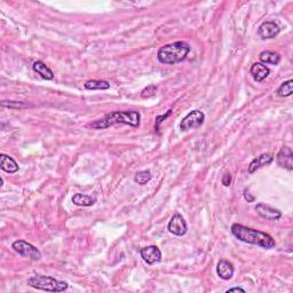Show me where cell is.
Wrapping results in <instances>:
<instances>
[{
  "label": "cell",
  "instance_id": "13",
  "mask_svg": "<svg viewBox=\"0 0 293 293\" xmlns=\"http://www.w3.org/2000/svg\"><path fill=\"white\" fill-rule=\"evenodd\" d=\"M234 266L228 260H220L216 266V274L221 279L224 281H229L234 276Z\"/></svg>",
  "mask_w": 293,
  "mask_h": 293
},
{
  "label": "cell",
  "instance_id": "4",
  "mask_svg": "<svg viewBox=\"0 0 293 293\" xmlns=\"http://www.w3.org/2000/svg\"><path fill=\"white\" fill-rule=\"evenodd\" d=\"M27 283L31 288L46 292H63L69 288V284L66 282L59 281L54 277L45 275L31 276Z\"/></svg>",
  "mask_w": 293,
  "mask_h": 293
},
{
  "label": "cell",
  "instance_id": "18",
  "mask_svg": "<svg viewBox=\"0 0 293 293\" xmlns=\"http://www.w3.org/2000/svg\"><path fill=\"white\" fill-rule=\"evenodd\" d=\"M95 202H97V199H95L94 197L84 195V194L81 193L76 194V195H73L72 197V203L77 206H86V208H88V206L94 205Z\"/></svg>",
  "mask_w": 293,
  "mask_h": 293
},
{
  "label": "cell",
  "instance_id": "27",
  "mask_svg": "<svg viewBox=\"0 0 293 293\" xmlns=\"http://www.w3.org/2000/svg\"><path fill=\"white\" fill-rule=\"evenodd\" d=\"M229 292H245V290L242 288H231V289H228L227 291H226V293H229Z\"/></svg>",
  "mask_w": 293,
  "mask_h": 293
},
{
  "label": "cell",
  "instance_id": "10",
  "mask_svg": "<svg viewBox=\"0 0 293 293\" xmlns=\"http://www.w3.org/2000/svg\"><path fill=\"white\" fill-rule=\"evenodd\" d=\"M142 259L146 261L148 265H154L156 262H159L162 260V252L156 245H150V246L143 247L140 251Z\"/></svg>",
  "mask_w": 293,
  "mask_h": 293
},
{
  "label": "cell",
  "instance_id": "22",
  "mask_svg": "<svg viewBox=\"0 0 293 293\" xmlns=\"http://www.w3.org/2000/svg\"><path fill=\"white\" fill-rule=\"evenodd\" d=\"M151 178H152L151 172L149 170H145V171L136 172L134 175V181L138 184H141V186H143V184L148 183L149 181L151 180Z\"/></svg>",
  "mask_w": 293,
  "mask_h": 293
},
{
  "label": "cell",
  "instance_id": "25",
  "mask_svg": "<svg viewBox=\"0 0 293 293\" xmlns=\"http://www.w3.org/2000/svg\"><path fill=\"white\" fill-rule=\"evenodd\" d=\"M221 182L225 187H229L231 184V175L229 173H225L224 177H222Z\"/></svg>",
  "mask_w": 293,
  "mask_h": 293
},
{
  "label": "cell",
  "instance_id": "3",
  "mask_svg": "<svg viewBox=\"0 0 293 293\" xmlns=\"http://www.w3.org/2000/svg\"><path fill=\"white\" fill-rule=\"evenodd\" d=\"M190 52V46L184 41H177V43L168 44L158 49L157 59L163 65H178L186 60Z\"/></svg>",
  "mask_w": 293,
  "mask_h": 293
},
{
  "label": "cell",
  "instance_id": "17",
  "mask_svg": "<svg viewBox=\"0 0 293 293\" xmlns=\"http://www.w3.org/2000/svg\"><path fill=\"white\" fill-rule=\"evenodd\" d=\"M259 59L261 63H266V65H277L281 62V55L278 53L270 52V50H263L260 53Z\"/></svg>",
  "mask_w": 293,
  "mask_h": 293
},
{
  "label": "cell",
  "instance_id": "16",
  "mask_svg": "<svg viewBox=\"0 0 293 293\" xmlns=\"http://www.w3.org/2000/svg\"><path fill=\"white\" fill-rule=\"evenodd\" d=\"M33 69L34 72H37L38 75H39L43 79H45V81H52V79L54 78L53 71L44 62H41V61L33 62Z\"/></svg>",
  "mask_w": 293,
  "mask_h": 293
},
{
  "label": "cell",
  "instance_id": "11",
  "mask_svg": "<svg viewBox=\"0 0 293 293\" xmlns=\"http://www.w3.org/2000/svg\"><path fill=\"white\" fill-rule=\"evenodd\" d=\"M276 162L279 166L288 171L293 170V152L289 146H283L276 156Z\"/></svg>",
  "mask_w": 293,
  "mask_h": 293
},
{
  "label": "cell",
  "instance_id": "7",
  "mask_svg": "<svg viewBox=\"0 0 293 293\" xmlns=\"http://www.w3.org/2000/svg\"><path fill=\"white\" fill-rule=\"evenodd\" d=\"M167 229L171 234L175 235V236H184L187 234L188 226L183 216L179 213H175L168 222Z\"/></svg>",
  "mask_w": 293,
  "mask_h": 293
},
{
  "label": "cell",
  "instance_id": "15",
  "mask_svg": "<svg viewBox=\"0 0 293 293\" xmlns=\"http://www.w3.org/2000/svg\"><path fill=\"white\" fill-rule=\"evenodd\" d=\"M0 167H1L2 171L11 174L16 173V172L20 170V166H18L16 161L5 154L0 155Z\"/></svg>",
  "mask_w": 293,
  "mask_h": 293
},
{
  "label": "cell",
  "instance_id": "26",
  "mask_svg": "<svg viewBox=\"0 0 293 293\" xmlns=\"http://www.w3.org/2000/svg\"><path fill=\"white\" fill-rule=\"evenodd\" d=\"M243 195H244V198L246 199L248 203H252V202H254V199H256V198H254V196H251L250 194H248L247 189H245V190H244V194H243Z\"/></svg>",
  "mask_w": 293,
  "mask_h": 293
},
{
  "label": "cell",
  "instance_id": "6",
  "mask_svg": "<svg viewBox=\"0 0 293 293\" xmlns=\"http://www.w3.org/2000/svg\"><path fill=\"white\" fill-rule=\"evenodd\" d=\"M205 122V114L200 110H193L180 122L181 132L199 129Z\"/></svg>",
  "mask_w": 293,
  "mask_h": 293
},
{
  "label": "cell",
  "instance_id": "19",
  "mask_svg": "<svg viewBox=\"0 0 293 293\" xmlns=\"http://www.w3.org/2000/svg\"><path fill=\"white\" fill-rule=\"evenodd\" d=\"M84 87L86 90H90V91L109 90L110 82L107 81H97V79H92V81H88L85 82Z\"/></svg>",
  "mask_w": 293,
  "mask_h": 293
},
{
  "label": "cell",
  "instance_id": "23",
  "mask_svg": "<svg viewBox=\"0 0 293 293\" xmlns=\"http://www.w3.org/2000/svg\"><path fill=\"white\" fill-rule=\"evenodd\" d=\"M156 91H157V87H156L155 85H149L146 86V87L141 92V98H151L154 97V95L156 94Z\"/></svg>",
  "mask_w": 293,
  "mask_h": 293
},
{
  "label": "cell",
  "instance_id": "1",
  "mask_svg": "<svg viewBox=\"0 0 293 293\" xmlns=\"http://www.w3.org/2000/svg\"><path fill=\"white\" fill-rule=\"evenodd\" d=\"M231 234L238 241L247 244L258 245V246L267 248V250H270V248L276 246L275 240L269 234L257 230V229L245 227V226L240 224H234L231 226Z\"/></svg>",
  "mask_w": 293,
  "mask_h": 293
},
{
  "label": "cell",
  "instance_id": "8",
  "mask_svg": "<svg viewBox=\"0 0 293 293\" xmlns=\"http://www.w3.org/2000/svg\"><path fill=\"white\" fill-rule=\"evenodd\" d=\"M256 211L261 218L270 220V221H276V220H279L282 218V212L279 210L272 208V206L265 203L257 204Z\"/></svg>",
  "mask_w": 293,
  "mask_h": 293
},
{
  "label": "cell",
  "instance_id": "5",
  "mask_svg": "<svg viewBox=\"0 0 293 293\" xmlns=\"http://www.w3.org/2000/svg\"><path fill=\"white\" fill-rule=\"evenodd\" d=\"M13 250L15 252L20 254L21 257L23 258H28V259L33 260V261H38L41 259V252L36 246H33V244L28 243L23 240H18L15 241L14 243L12 244Z\"/></svg>",
  "mask_w": 293,
  "mask_h": 293
},
{
  "label": "cell",
  "instance_id": "12",
  "mask_svg": "<svg viewBox=\"0 0 293 293\" xmlns=\"http://www.w3.org/2000/svg\"><path fill=\"white\" fill-rule=\"evenodd\" d=\"M273 161H274V156L270 154H262L258 156V157L254 158L250 163V165H248V170H247L248 173L250 174L254 173V172H257L259 168L272 164Z\"/></svg>",
  "mask_w": 293,
  "mask_h": 293
},
{
  "label": "cell",
  "instance_id": "24",
  "mask_svg": "<svg viewBox=\"0 0 293 293\" xmlns=\"http://www.w3.org/2000/svg\"><path fill=\"white\" fill-rule=\"evenodd\" d=\"M172 114V109H170V110H168L166 114H163V116H158V117H157V118H156V123H155V129H156V130H157V129H158V127H159V125H161V123H162V122H164V120H165V119H166V118H167V117H168V116H170V114Z\"/></svg>",
  "mask_w": 293,
  "mask_h": 293
},
{
  "label": "cell",
  "instance_id": "14",
  "mask_svg": "<svg viewBox=\"0 0 293 293\" xmlns=\"http://www.w3.org/2000/svg\"><path fill=\"white\" fill-rule=\"evenodd\" d=\"M250 73L254 81H256L257 82H261V81H265L267 77H268L269 73H270V70L267 68L263 63L257 62V63H253L252 66H251Z\"/></svg>",
  "mask_w": 293,
  "mask_h": 293
},
{
  "label": "cell",
  "instance_id": "9",
  "mask_svg": "<svg viewBox=\"0 0 293 293\" xmlns=\"http://www.w3.org/2000/svg\"><path fill=\"white\" fill-rule=\"evenodd\" d=\"M279 33H281V28L275 22H265L258 29V34L263 40L273 39L278 36Z\"/></svg>",
  "mask_w": 293,
  "mask_h": 293
},
{
  "label": "cell",
  "instance_id": "21",
  "mask_svg": "<svg viewBox=\"0 0 293 293\" xmlns=\"http://www.w3.org/2000/svg\"><path fill=\"white\" fill-rule=\"evenodd\" d=\"M1 107L8 108V109H24V108H29V107H33V106L27 103V102H23V101L4 100V101H1Z\"/></svg>",
  "mask_w": 293,
  "mask_h": 293
},
{
  "label": "cell",
  "instance_id": "2",
  "mask_svg": "<svg viewBox=\"0 0 293 293\" xmlns=\"http://www.w3.org/2000/svg\"><path fill=\"white\" fill-rule=\"evenodd\" d=\"M140 122H141V114L135 110L113 111V113L106 114L103 118L91 123L88 127L93 130H106L116 124H126L132 127H139Z\"/></svg>",
  "mask_w": 293,
  "mask_h": 293
},
{
  "label": "cell",
  "instance_id": "20",
  "mask_svg": "<svg viewBox=\"0 0 293 293\" xmlns=\"http://www.w3.org/2000/svg\"><path fill=\"white\" fill-rule=\"evenodd\" d=\"M277 94H278V97H281V98L291 97V95L293 94V81L292 79L283 82V84L278 87V90H277Z\"/></svg>",
  "mask_w": 293,
  "mask_h": 293
}]
</instances>
